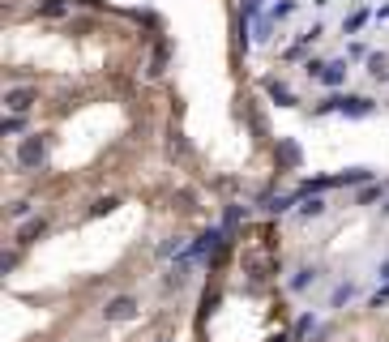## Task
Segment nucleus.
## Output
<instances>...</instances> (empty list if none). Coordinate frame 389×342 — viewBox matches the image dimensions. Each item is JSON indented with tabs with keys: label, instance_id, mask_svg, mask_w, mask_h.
<instances>
[{
	"label": "nucleus",
	"instance_id": "f257e3e1",
	"mask_svg": "<svg viewBox=\"0 0 389 342\" xmlns=\"http://www.w3.org/2000/svg\"><path fill=\"white\" fill-rule=\"evenodd\" d=\"M43 159H47V141H43L39 133H34V137H26V141H21V150H17V163H21V167H39Z\"/></svg>",
	"mask_w": 389,
	"mask_h": 342
},
{
	"label": "nucleus",
	"instance_id": "f03ea898",
	"mask_svg": "<svg viewBox=\"0 0 389 342\" xmlns=\"http://www.w3.org/2000/svg\"><path fill=\"white\" fill-rule=\"evenodd\" d=\"M128 317H137V300L133 296H116V300L103 304V321H128Z\"/></svg>",
	"mask_w": 389,
	"mask_h": 342
},
{
	"label": "nucleus",
	"instance_id": "7ed1b4c3",
	"mask_svg": "<svg viewBox=\"0 0 389 342\" xmlns=\"http://www.w3.org/2000/svg\"><path fill=\"white\" fill-rule=\"evenodd\" d=\"M317 278H321V270H317V266H300V270H295V278H291L287 287H291V291L300 296V291H308V287H313Z\"/></svg>",
	"mask_w": 389,
	"mask_h": 342
},
{
	"label": "nucleus",
	"instance_id": "20e7f679",
	"mask_svg": "<svg viewBox=\"0 0 389 342\" xmlns=\"http://www.w3.org/2000/svg\"><path fill=\"white\" fill-rule=\"evenodd\" d=\"M47 231V218L39 214V218H30V223H21V231H17V244H34L39 236Z\"/></svg>",
	"mask_w": 389,
	"mask_h": 342
},
{
	"label": "nucleus",
	"instance_id": "39448f33",
	"mask_svg": "<svg viewBox=\"0 0 389 342\" xmlns=\"http://www.w3.org/2000/svg\"><path fill=\"white\" fill-rule=\"evenodd\" d=\"M355 296H360V287H355V283L347 278V283H338V287H334V296H330V308H347V304H351Z\"/></svg>",
	"mask_w": 389,
	"mask_h": 342
},
{
	"label": "nucleus",
	"instance_id": "423d86ee",
	"mask_svg": "<svg viewBox=\"0 0 389 342\" xmlns=\"http://www.w3.org/2000/svg\"><path fill=\"white\" fill-rule=\"evenodd\" d=\"M30 103H34V90H9V94H4V107H9V111H26Z\"/></svg>",
	"mask_w": 389,
	"mask_h": 342
},
{
	"label": "nucleus",
	"instance_id": "0eeeda50",
	"mask_svg": "<svg viewBox=\"0 0 389 342\" xmlns=\"http://www.w3.org/2000/svg\"><path fill=\"white\" fill-rule=\"evenodd\" d=\"M308 334H317V313H304V317L295 321V334H291V338H295V342H304Z\"/></svg>",
	"mask_w": 389,
	"mask_h": 342
},
{
	"label": "nucleus",
	"instance_id": "6e6552de",
	"mask_svg": "<svg viewBox=\"0 0 389 342\" xmlns=\"http://www.w3.org/2000/svg\"><path fill=\"white\" fill-rule=\"evenodd\" d=\"M364 180H373V171H368V167H351V171H347V176H338L334 184H364Z\"/></svg>",
	"mask_w": 389,
	"mask_h": 342
},
{
	"label": "nucleus",
	"instance_id": "1a4fd4ad",
	"mask_svg": "<svg viewBox=\"0 0 389 342\" xmlns=\"http://www.w3.org/2000/svg\"><path fill=\"white\" fill-rule=\"evenodd\" d=\"M321 214H325V201H321V197H308V201L300 206V218H321Z\"/></svg>",
	"mask_w": 389,
	"mask_h": 342
},
{
	"label": "nucleus",
	"instance_id": "9d476101",
	"mask_svg": "<svg viewBox=\"0 0 389 342\" xmlns=\"http://www.w3.org/2000/svg\"><path fill=\"white\" fill-rule=\"evenodd\" d=\"M111 210H116V197H98V201L90 206V214H94V218H98V214H111Z\"/></svg>",
	"mask_w": 389,
	"mask_h": 342
},
{
	"label": "nucleus",
	"instance_id": "9b49d317",
	"mask_svg": "<svg viewBox=\"0 0 389 342\" xmlns=\"http://www.w3.org/2000/svg\"><path fill=\"white\" fill-rule=\"evenodd\" d=\"M30 210H34V201H13L9 214H13V218H30Z\"/></svg>",
	"mask_w": 389,
	"mask_h": 342
},
{
	"label": "nucleus",
	"instance_id": "f8f14e48",
	"mask_svg": "<svg viewBox=\"0 0 389 342\" xmlns=\"http://www.w3.org/2000/svg\"><path fill=\"white\" fill-rule=\"evenodd\" d=\"M381 193H385V188H377V184H373V188H364V193H360V197H355V201H360V206H368V201H377V197H381Z\"/></svg>",
	"mask_w": 389,
	"mask_h": 342
},
{
	"label": "nucleus",
	"instance_id": "ddd939ff",
	"mask_svg": "<svg viewBox=\"0 0 389 342\" xmlns=\"http://www.w3.org/2000/svg\"><path fill=\"white\" fill-rule=\"evenodd\" d=\"M21 129H26V120H21V116H9V120H4V133H21Z\"/></svg>",
	"mask_w": 389,
	"mask_h": 342
},
{
	"label": "nucleus",
	"instance_id": "4468645a",
	"mask_svg": "<svg viewBox=\"0 0 389 342\" xmlns=\"http://www.w3.org/2000/svg\"><path fill=\"white\" fill-rule=\"evenodd\" d=\"M381 283H389V261L381 266Z\"/></svg>",
	"mask_w": 389,
	"mask_h": 342
},
{
	"label": "nucleus",
	"instance_id": "2eb2a0df",
	"mask_svg": "<svg viewBox=\"0 0 389 342\" xmlns=\"http://www.w3.org/2000/svg\"><path fill=\"white\" fill-rule=\"evenodd\" d=\"M381 214H385V218H389V201H385V206H381Z\"/></svg>",
	"mask_w": 389,
	"mask_h": 342
}]
</instances>
